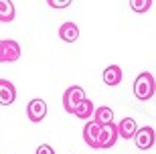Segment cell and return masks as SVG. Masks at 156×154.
<instances>
[{"instance_id":"cell-1","label":"cell","mask_w":156,"mask_h":154,"mask_svg":"<svg viewBox=\"0 0 156 154\" xmlns=\"http://www.w3.org/2000/svg\"><path fill=\"white\" fill-rule=\"evenodd\" d=\"M154 93H156V81H154V75L152 73L144 71V73H140L134 79V95L138 97L140 102L150 99Z\"/></svg>"},{"instance_id":"cell-2","label":"cell","mask_w":156,"mask_h":154,"mask_svg":"<svg viewBox=\"0 0 156 154\" xmlns=\"http://www.w3.org/2000/svg\"><path fill=\"white\" fill-rule=\"evenodd\" d=\"M134 142H136V148L138 150H150L156 142V132L152 126H144V128H138L136 136H134Z\"/></svg>"},{"instance_id":"cell-3","label":"cell","mask_w":156,"mask_h":154,"mask_svg":"<svg viewBox=\"0 0 156 154\" xmlns=\"http://www.w3.org/2000/svg\"><path fill=\"white\" fill-rule=\"evenodd\" d=\"M83 99H85V93H83V89H81L79 85L67 87V89H65V93H63V108H65V112L73 114L75 106L79 102H83Z\"/></svg>"},{"instance_id":"cell-4","label":"cell","mask_w":156,"mask_h":154,"mask_svg":"<svg viewBox=\"0 0 156 154\" xmlns=\"http://www.w3.org/2000/svg\"><path fill=\"white\" fill-rule=\"evenodd\" d=\"M118 128L116 124H108V126H99V138H98V148H112L118 142Z\"/></svg>"},{"instance_id":"cell-5","label":"cell","mask_w":156,"mask_h":154,"mask_svg":"<svg viewBox=\"0 0 156 154\" xmlns=\"http://www.w3.org/2000/svg\"><path fill=\"white\" fill-rule=\"evenodd\" d=\"M27 116L30 122H43V118L47 116V103L43 99H30L27 106Z\"/></svg>"},{"instance_id":"cell-6","label":"cell","mask_w":156,"mask_h":154,"mask_svg":"<svg viewBox=\"0 0 156 154\" xmlns=\"http://www.w3.org/2000/svg\"><path fill=\"white\" fill-rule=\"evenodd\" d=\"M118 128V136L124 138V140H134L136 132H138V126H136V120L134 118H124L116 124Z\"/></svg>"},{"instance_id":"cell-7","label":"cell","mask_w":156,"mask_h":154,"mask_svg":"<svg viewBox=\"0 0 156 154\" xmlns=\"http://www.w3.org/2000/svg\"><path fill=\"white\" fill-rule=\"evenodd\" d=\"M16 99V87L8 79H0V106H10Z\"/></svg>"},{"instance_id":"cell-8","label":"cell","mask_w":156,"mask_h":154,"mask_svg":"<svg viewBox=\"0 0 156 154\" xmlns=\"http://www.w3.org/2000/svg\"><path fill=\"white\" fill-rule=\"evenodd\" d=\"M2 51H4V63H14L20 57V45L12 39H2Z\"/></svg>"},{"instance_id":"cell-9","label":"cell","mask_w":156,"mask_h":154,"mask_svg":"<svg viewBox=\"0 0 156 154\" xmlns=\"http://www.w3.org/2000/svg\"><path fill=\"white\" fill-rule=\"evenodd\" d=\"M98 138H99V126L95 122H87L83 128V140L89 148H98Z\"/></svg>"},{"instance_id":"cell-10","label":"cell","mask_w":156,"mask_h":154,"mask_svg":"<svg viewBox=\"0 0 156 154\" xmlns=\"http://www.w3.org/2000/svg\"><path fill=\"white\" fill-rule=\"evenodd\" d=\"M93 122L98 126H108L114 124V109L108 108V106H101V108H95L93 112Z\"/></svg>"},{"instance_id":"cell-11","label":"cell","mask_w":156,"mask_h":154,"mask_svg":"<svg viewBox=\"0 0 156 154\" xmlns=\"http://www.w3.org/2000/svg\"><path fill=\"white\" fill-rule=\"evenodd\" d=\"M122 77H124V75H122V69L118 67V65H110V67L104 69V83L105 85H110V87L120 85Z\"/></svg>"},{"instance_id":"cell-12","label":"cell","mask_w":156,"mask_h":154,"mask_svg":"<svg viewBox=\"0 0 156 154\" xmlns=\"http://www.w3.org/2000/svg\"><path fill=\"white\" fill-rule=\"evenodd\" d=\"M93 112H95V106L91 103V99H83V102H79L75 106V109H73V114H75V118H79V120H89L93 116Z\"/></svg>"},{"instance_id":"cell-13","label":"cell","mask_w":156,"mask_h":154,"mask_svg":"<svg viewBox=\"0 0 156 154\" xmlns=\"http://www.w3.org/2000/svg\"><path fill=\"white\" fill-rule=\"evenodd\" d=\"M59 37H61V41H65V43H73V41H77V37H79L77 24H73V23L61 24V27H59Z\"/></svg>"},{"instance_id":"cell-14","label":"cell","mask_w":156,"mask_h":154,"mask_svg":"<svg viewBox=\"0 0 156 154\" xmlns=\"http://www.w3.org/2000/svg\"><path fill=\"white\" fill-rule=\"evenodd\" d=\"M14 4L8 0H0V23H10L14 20Z\"/></svg>"},{"instance_id":"cell-15","label":"cell","mask_w":156,"mask_h":154,"mask_svg":"<svg viewBox=\"0 0 156 154\" xmlns=\"http://www.w3.org/2000/svg\"><path fill=\"white\" fill-rule=\"evenodd\" d=\"M152 6L150 0H130V8L134 12H146Z\"/></svg>"},{"instance_id":"cell-16","label":"cell","mask_w":156,"mask_h":154,"mask_svg":"<svg viewBox=\"0 0 156 154\" xmlns=\"http://www.w3.org/2000/svg\"><path fill=\"white\" fill-rule=\"evenodd\" d=\"M69 4H71V0H49L51 8H67Z\"/></svg>"},{"instance_id":"cell-17","label":"cell","mask_w":156,"mask_h":154,"mask_svg":"<svg viewBox=\"0 0 156 154\" xmlns=\"http://www.w3.org/2000/svg\"><path fill=\"white\" fill-rule=\"evenodd\" d=\"M37 154H55V150H53V146H49V144H41L39 148H37Z\"/></svg>"},{"instance_id":"cell-18","label":"cell","mask_w":156,"mask_h":154,"mask_svg":"<svg viewBox=\"0 0 156 154\" xmlns=\"http://www.w3.org/2000/svg\"><path fill=\"white\" fill-rule=\"evenodd\" d=\"M0 63H4V51H2V39H0Z\"/></svg>"}]
</instances>
